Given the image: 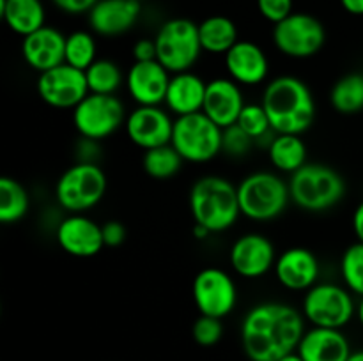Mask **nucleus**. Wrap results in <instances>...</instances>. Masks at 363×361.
Returning a JSON list of instances; mask_svg holds the SVG:
<instances>
[{
	"label": "nucleus",
	"mask_w": 363,
	"mask_h": 361,
	"mask_svg": "<svg viewBox=\"0 0 363 361\" xmlns=\"http://www.w3.org/2000/svg\"><path fill=\"white\" fill-rule=\"evenodd\" d=\"M96 39L87 30H74L66 35V64L85 71L96 62Z\"/></svg>",
	"instance_id": "nucleus-32"
},
{
	"label": "nucleus",
	"mask_w": 363,
	"mask_h": 361,
	"mask_svg": "<svg viewBox=\"0 0 363 361\" xmlns=\"http://www.w3.org/2000/svg\"><path fill=\"white\" fill-rule=\"evenodd\" d=\"M85 78L91 94L116 96L123 85L124 76L121 67L113 60L98 59L91 67L85 69Z\"/></svg>",
	"instance_id": "nucleus-31"
},
{
	"label": "nucleus",
	"mask_w": 363,
	"mask_h": 361,
	"mask_svg": "<svg viewBox=\"0 0 363 361\" xmlns=\"http://www.w3.org/2000/svg\"><path fill=\"white\" fill-rule=\"evenodd\" d=\"M140 13V0H99L87 14L94 34L116 38L131 30Z\"/></svg>",
	"instance_id": "nucleus-21"
},
{
	"label": "nucleus",
	"mask_w": 363,
	"mask_h": 361,
	"mask_svg": "<svg viewBox=\"0 0 363 361\" xmlns=\"http://www.w3.org/2000/svg\"><path fill=\"white\" fill-rule=\"evenodd\" d=\"M326 42V28L315 16L293 13L273 27V45L291 59H311Z\"/></svg>",
	"instance_id": "nucleus-11"
},
{
	"label": "nucleus",
	"mask_w": 363,
	"mask_h": 361,
	"mask_svg": "<svg viewBox=\"0 0 363 361\" xmlns=\"http://www.w3.org/2000/svg\"><path fill=\"white\" fill-rule=\"evenodd\" d=\"M101 230L105 246H119L126 239V227L121 222H116V219H110V222L103 223Z\"/></svg>",
	"instance_id": "nucleus-38"
},
{
	"label": "nucleus",
	"mask_w": 363,
	"mask_h": 361,
	"mask_svg": "<svg viewBox=\"0 0 363 361\" xmlns=\"http://www.w3.org/2000/svg\"><path fill=\"white\" fill-rule=\"evenodd\" d=\"M156 60L170 74L191 71L202 55L199 25L188 18H172L160 27L155 38Z\"/></svg>",
	"instance_id": "nucleus-6"
},
{
	"label": "nucleus",
	"mask_w": 363,
	"mask_h": 361,
	"mask_svg": "<svg viewBox=\"0 0 363 361\" xmlns=\"http://www.w3.org/2000/svg\"><path fill=\"white\" fill-rule=\"evenodd\" d=\"M202 50L213 55H225L240 39L234 21L227 16H209L199 23Z\"/></svg>",
	"instance_id": "nucleus-27"
},
{
	"label": "nucleus",
	"mask_w": 363,
	"mask_h": 361,
	"mask_svg": "<svg viewBox=\"0 0 363 361\" xmlns=\"http://www.w3.org/2000/svg\"><path fill=\"white\" fill-rule=\"evenodd\" d=\"M347 361H363V350H354V353H351Z\"/></svg>",
	"instance_id": "nucleus-46"
},
{
	"label": "nucleus",
	"mask_w": 363,
	"mask_h": 361,
	"mask_svg": "<svg viewBox=\"0 0 363 361\" xmlns=\"http://www.w3.org/2000/svg\"><path fill=\"white\" fill-rule=\"evenodd\" d=\"M357 319L363 328V297H360V301H358V304H357Z\"/></svg>",
	"instance_id": "nucleus-45"
},
{
	"label": "nucleus",
	"mask_w": 363,
	"mask_h": 361,
	"mask_svg": "<svg viewBox=\"0 0 363 361\" xmlns=\"http://www.w3.org/2000/svg\"><path fill=\"white\" fill-rule=\"evenodd\" d=\"M191 336H194L195 342L202 347L216 345V343H218L223 336L222 319L201 315V317L194 322V328H191Z\"/></svg>",
	"instance_id": "nucleus-35"
},
{
	"label": "nucleus",
	"mask_w": 363,
	"mask_h": 361,
	"mask_svg": "<svg viewBox=\"0 0 363 361\" xmlns=\"http://www.w3.org/2000/svg\"><path fill=\"white\" fill-rule=\"evenodd\" d=\"M353 230H354V236L357 239L363 243V202L358 204V207L354 209V214H353Z\"/></svg>",
	"instance_id": "nucleus-41"
},
{
	"label": "nucleus",
	"mask_w": 363,
	"mask_h": 361,
	"mask_svg": "<svg viewBox=\"0 0 363 361\" xmlns=\"http://www.w3.org/2000/svg\"><path fill=\"white\" fill-rule=\"evenodd\" d=\"M128 138L137 147L149 151V149L162 147L170 144L174 131V119L169 110L162 106H137L126 117Z\"/></svg>",
	"instance_id": "nucleus-15"
},
{
	"label": "nucleus",
	"mask_w": 363,
	"mask_h": 361,
	"mask_svg": "<svg viewBox=\"0 0 363 361\" xmlns=\"http://www.w3.org/2000/svg\"><path fill=\"white\" fill-rule=\"evenodd\" d=\"M296 353L303 361H347L353 350L340 329L312 326V329L305 331Z\"/></svg>",
	"instance_id": "nucleus-23"
},
{
	"label": "nucleus",
	"mask_w": 363,
	"mask_h": 361,
	"mask_svg": "<svg viewBox=\"0 0 363 361\" xmlns=\"http://www.w3.org/2000/svg\"><path fill=\"white\" fill-rule=\"evenodd\" d=\"M106 176L98 163H77L69 166L55 184V198L69 214H85L103 200Z\"/></svg>",
	"instance_id": "nucleus-7"
},
{
	"label": "nucleus",
	"mask_w": 363,
	"mask_h": 361,
	"mask_svg": "<svg viewBox=\"0 0 363 361\" xmlns=\"http://www.w3.org/2000/svg\"><path fill=\"white\" fill-rule=\"evenodd\" d=\"M245 105L247 103L240 84L230 78H215L208 81L202 112L222 130L238 122Z\"/></svg>",
	"instance_id": "nucleus-20"
},
{
	"label": "nucleus",
	"mask_w": 363,
	"mask_h": 361,
	"mask_svg": "<svg viewBox=\"0 0 363 361\" xmlns=\"http://www.w3.org/2000/svg\"><path fill=\"white\" fill-rule=\"evenodd\" d=\"M301 314L315 328L342 329L357 315V304L347 287L332 282L315 283L305 292Z\"/></svg>",
	"instance_id": "nucleus-9"
},
{
	"label": "nucleus",
	"mask_w": 363,
	"mask_h": 361,
	"mask_svg": "<svg viewBox=\"0 0 363 361\" xmlns=\"http://www.w3.org/2000/svg\"><path fill=\"white\" fill-rule=\"evenodd\" d=\"M172 74L158 62H135L126 76V87L138 106H162Z\"/></svg>",
	"instance_id": "nucleus-17"
},
{
	"label": "nucleus",
	"mask_w": 363,
	"mask_h": 361,
	"mask_svg": "<svg viewBox=\"0 0 363 361\" xmlns=\"http://www.w3.org/2000/svg\"><path fill=\"white\" fill-rule=\"evenodd\" d=\"M238 198L245 218L259 223L272 222L289 205V183L268 170L252 172L238 184Z\"/></svg>",
	"instance_id": "nucleus-5"
},
{
	"label": "nucleus",
	"mask_w": 363,
	"mask_h": 361,
	"mask_svg": "<svg viewBox=\"0 0 363 361\" xmlns=\"http://www.w3.org/2000/svg\"><path fill=\"white\" fill-rule=\"evenodd\" d=\"M255 142L241 130L238 124H233V126L225 127L223 130L222 137V151L225 154L233 156V158H241V156H247L250 152L252 145Z\"/></svg>",
	"instance_id": "nucleus-36"
},
{
	"label": "nucleus",
	"mask_w": 363,
	"mask_h": 361,
	"mask_svg": "<svg viewBox=\"0 0 363 361\" xmlns=\"http://www.w3.org/2000/svg\"><path fill=\"white\" fill-rule=\"evenodd\" d=\"M57 243L71 257L89 258L105 248L101 225L85 214H69L57 227Z\"/></svg>",
	"instance_id": "nucleus-16"
},
{
	"label": "nucleus",
	"mask_w": 363,
	"mask_h": 361,
	"mask_svg": "<svg viewBox=\"0 0 363 361\" xmlns=\"http://www.w3.org/2000/svg\"><path fill=\"white\" fill-rule=\"evenodd\" d=\"M135 62H147L156 60V42L155 39H138L133 46Z\"/></svg>",
	"instance_id": "nucleus-40"
},
{
	"label": "nucleus",
	"mask_w": 363,
	"mask_h": 361,
	"mask_svg": "<svg viewBox=\"0 0 363 361\" xmlns=\"http://www.w3.org/2000/svg\"><path fill=\"white\" fill-rule=\"evenodd\" d=\"M211 230H209V229H206V227L204 225H199V223H195V225H194V236L195 237H197V239H208V237L209 236H211Z\"/></svg>",
	"instance_id": "nucleus-43"
},
{
	"label": "nucleus",
	"mask_w": 363,
	"mask_h": 361,
	"mask_svg": "<svg viewBox=\"0 0 363 361\" xmlns=\"http://www.w3.org/2000/svg\"><path fill=\"white\" fill-rule=\"evenodd\" d=\"M236 124L254 142H262L269 137V133H275L262 103H247Z\"/></svg>",
	"instance_id": "nucleus-34"
},
{
	"label": "nucleus",
	"mask_w": 363,
	"mask_h": 361,
	"mask_svg": "<svg viewBox=\"0 0 363 361\" xmlns=\"http://www.w3.org/2000/svg\"><path fill=\"white\" fill-rule=\"evenodd\" d=\"M340 276L344 280V285L354 296L363 297V243H360V241L347 246V250L342 253Z\"/></svg>",
	"instance_id": "nucleus-33"
},
{
	"label": "nucleus",
	"mask_w": 363,
	"mask_h": 361,
	"mask_svg": "<svg viewBox=\"0 0 363 361\" xmlns=\"http://www.w3.org/2000/svg\"><path fill=\"white\" fill-rule=\"evenodd\" d=\"M206 88H208V84L191 71L172 74L169 88H167L165 106L170 113L177 117L202 112Z\"/></svg>",
	"instance_id": "nucleus-24"
},
{
	"label": "nucleus",
	"mask_w": 363,
	"mask_h": 361,
	"mask_svg": "<svg viewBox=\"0 0 363 361\" xmlns=\"http://www.w3.org/2000/svg\"><path fill=\"white\" fill-rule=\"evenodd\" d=\"M277 361H303V357H301L300 354H298L296 350H294V353L286 354V356L280 357V360H277Z\"/></svg>",
	"instance_id": "nucleus-44"
},
{
	"label": "nucleus",
	"mask_w": 363,
	"mask_h": 361,
	"mask_svg": "<svg viewBox=\"0 0 363 361\" xmlns=\"http://www.w3.org/2000/svg\"><path fill=\"white\" fill-rule=\"evenodd\" d=\"M257 9L264 20L277 25L293 14V0H257Z\"/></svg>",
	"instance_id": "nucleus-37"
},
{
	"label": "nucleus",
	"mask_w": 363,
	"mask_h": 361,
	"mask_svg": "<svg viewBox=\"0 0 363 361\" xmlns=\"http://www.w3.org/2000/svg\"><path fill=\"white\" fill-rule=\"evenodd\" d=\"M291 202L308 212L335 207L346 195V180L335 168L323 163H307L289 179Z\"/></svg>",
	"instance_id": "nucleus-4"
},
{
	"label": "nucleus",
	"mask_w": 363,
	"mask_h": 361,
	"mask_svg": "<svg viewBox=\"0 0 363 361\" xmlns=\"http://www.w3.org/2000/svg\"><path fill=\"white\" fill-rule=\"evenodd\" d=\"M268 156L279 172L293 176L307 165V145L301 140V134L277 133L268 145Z\"/></svg>",
	"instance_id": "nucleus-26"
},
{
	"label": "nucleus",
	"mask_w": 363,
	"mask_h": 361,
	"mask_svg": "<svg viewBox=\"0 0 363 361\" xmlns=\"http://www.w3.org/2000/svg\"><path fill=\"white\" fill-rule=\"evenodd\" d=\"M73 124L82 138L101 142L126 124V110L117 96L89 94L73 108Z\"/></svg>",
	"instance_id": "nucleus-10"
},
{
	"label": "nucleus",
	"mask_w": 363,
	"mask_h": 361,
	"mask_svg": "<svg viewBox=\"0 0 363 361\" xmlns=\"http://www.w3.org/2000/svg\"><path fill=\"white\" fill-rule=\"evenodd\" d=\"M191 296L201 315L223 319L236 308L238 287L223 269L204 268L194 278Z\"/></svg>",
	"instance_id": "nucleus-12"
},
{
	"label": "nucleus",
	"mask_w": 363,
	"mask_h": 361,
	"mask_svg": "<svg viewBox=\"0 0 363 361\" xmlns=\"http://www.w3.org/2000/svg\"><path fill=\"white\" fill-rule=\"evenodd\" d=\"M333 110L342 115H354L363 110V73H350L339 78L330 92Z\"/></svg>",
	"instance_id": "nucleus-28"
},
{
	"label": "nucleus",
	"mask_w": 363,
	"mask_h": 361,
	"mask_svg": "<svg viewBox=\"0 0 363 361\" xmlns=\"http://www.w3.org/2000/svg\"><path fill=\"white\" fill-rule=\"evenodd\" d=\"M340 6L353 16H363V0H340Z\"/></svg>",
	"instance_id": "nucleus-42"
},
{
	"label": "nucleus",
	"mask_w": 363,
	"mask_h": 361,
	"mask_svg": "<svg viewBox=\"0 0 363 361\" xmlns=\"http://www.w3.org/2000/svg\"><path fill=\"white\" fill-rule=\"evenodd\" d=\"M62 13L84 14L89 13L99 0H52Z\"/></svg>",
	"instance_id": "nucleus-39"
},
{
	"label": "nucleus",
	"mask_w": 363,
	"mask_h": 361,
	"mask_svg": "<svg viewBox=\"0 0 363 361\" xmlns=\"http://www.w3.org/2000/svg\"><path fill=\"white\" fill-rule=\"evenodd\" d=\"M190 211L194 222L213 234L225 232L241 214L238 186L222 176H204L190 190Z\"/></svg>",
	"instance_id": "nucleus-3"
},
{
	"label": "nucleus",
	"mask_w": 363,
	"mask_h": 361,
	"mask_svg": "<svg viewBox=\"0 0 363 361\" xmlns=\"http://www.w3.org/2000/svg\"><path fill=\"white\" fill-rule=\"evenodd\" d=\"M30 207V197L23 184L13 177L0 179V222L4 225L18 223L25 218Z\"/></svg>",
	"instance_id": "nucleus-29"
},
{
	"label": "nucleus",
	"mask_w": 363,
	"mask_h": 361,
	"mask_svg": "<svg viewBox=\"0 0 363 361\" xmlns=\"http://www.w3.org/2000/svg\"><path fill=\"white\" fill-rule=\"evenodd\" d=\"M184 159L181 158L179 152L172 147L170 144L162 145V147L149 149L144 151V158H142V166H144L145 173L152 179L165 180L176 176L183 166Z\"/></svg>",
	"instance_id": "nucleus-30"
},
{
	"label": "nucleus",
	"mask_w": 363,
	"mask_h": 361,
	"mask_svg": "<svg viewBox=\"0 0 363 361\" xmlns=\"http://www.w3.org/2000/svg\"><path fill=\"white\" fill-rule=\"evenodd\" d=\"M229 262L241 278L255 280L275 268L277 251L269 237L250 232L234 241L229 251Z\"/></svg>",
	"instance_id": "nucleus-14"
},
{
	"label": "nucleus",
	"mask_w": 363,
	"mask_h": 361,
	"mask_svg": "<svg viewBox=\"0 0 363 361\" xmlns=\"http://www.w3.org/2000/svg\"><path fill=\"white\" fill-rule=\"evenodd\" d=\"M21 57L28 67L39 74L66 62V35L57 28L41 27L25 35L21 41Z\"/></svg>",
	"instance_id": "nucleus-19"
},
{
	"label": "nucleus",
	"mask_w": 363,
	"mask_h": 361,
	"mask_svg": "<svg viewBox=\"0 0 363 361\" xmlns=\"http://www.w3.org/2000/svg\"><path fill=\"white\" fill-rule=\"evenodd\" d=\"M262 106L275 133L303 134L315 120V101L303 80L282 74L268 81L262 92Z\"/></svg>",
	"instance_id": "nucleus-2"
},
{
	"label": "nucleus",
	"mask_w": 363,
	"mask_h": 361,
	"mask_svg": "<svg viewBox=\"0 0 363 361\" xmlns=\"http://www.w3.org/2000/svg\"><path fill=\"white\" fill-rule=\"evenodd\" d=\"M0 13L7 27L21 38L45 27L46 11L41 0H2Z\"/></svg>",
	"instance_id": "nucleus-25"
},
{
	"label": "nucleus",
	"mask_w": 363,
	"mask_h": 361,
	"mask_svg": "<svg viewBox=\"0 0 363 361\" xmlns=\"http://www.w3.org/2000/svg\"><path fill=\"white\" fill-rule=\"evenodd\" d=\"M305 335V317L286 303H259L241 322V343L250 361H277L294 353Z\"/></svg>",
	"instance_id": "nucleus-1"
},
{
	"label": "nucleus",
	"mask_w": 363,
	"mask_h": 361,
	"mask_svg": "<svg viewBox=\"0 0 363 361\" xmlns=\"http://www.w3.org/2000/svg\"><path fill=\"white\" fill-rule=\"evenodd\" d=\"M223 130L204 112L177 117L170 145L188 163H208L222 152Z\"/></svg>",
	"instance_id": "nucleus-8"
},
{
	"label": "nucleus",
	"mask_w": 363,
	"mask_h": 361,
	"mask_svg": "<svg viewBox=\"0 0 363 361\" xmlns=\"http://www.w3.org/2000/svg\"><path fill=\"white\" fill-rule=\"evenodd\" d=\"M273 273L280 285L286 287L287 290L307 292L318 283L321 268L314 251L303 246H293L277 257Z\"/></svg>",
	"instance_id": "nucleus-18"
},
{
	"label": "nucleus",
	"mask_w": 363,
	"mask_h": 361,
	"mask_svg": "<svg viewBox=\"0 0 363 361\" xmlns=\"http://www.w3.org/2000/svg\"><path fill=\"white\" fill-rule=\"evenodd\" d=\"M225 67L230 80L240 84L241 87L261 85L269 74V60L264 50L245 39H240L225 53Z\"/></svg>",
	"instance_id": "nucleus-22"
},
{
	"label": "nucleus",
	"mask_w": 363,
	"mask_h": 361,
	"mask_svg": "<svg viewBox=\"0 0 363 361\" xmlns=\"http://www.w3.org/2000/svg\"><path fill=\"white\" fill-rule=\"evenodd\" d=\"M38 94L52 108L73 110L78 103L91 94V91H89L85 71L64 62L39 74Z\"/></svg>",
	"instance_id": "nucleus-13"
}]
</instances>
